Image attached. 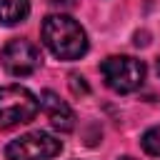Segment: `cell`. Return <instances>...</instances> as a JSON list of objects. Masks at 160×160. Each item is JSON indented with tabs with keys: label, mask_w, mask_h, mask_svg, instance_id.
<instances>
[{
	"label": "cell",
	"mask_w": 160,
	"mask_h": 160,
	"mask_svg": "<svg viewBox=\"0 0 160 160\" xmlns=\"http://www.w3.org/2000/svg\"><path fill=\"white\" fill-rule=\"evenodd\" d=\"M40 35L45 48L60 60H78L80 55L88 52V35L80 28V22L72 20L70 15H62V12L48 15L42 20Z\"/></svg>",
	"instance_id": "1"
},
{
	"label": "cell",
	"mask_w": 160,
	"mask_h": 160,
	"mask_svg": "<svg viewBox=\"0 0 160 160\" xmlns=\"http://www.w3.org/2000/svg\"><path fill=\"white\" fill-rule=\"evenodd\" d=\"M40 110V100L22 85L0 88V128H15L30 122Z\"/></svg>",
	"instance_id": "2"
},
{
	"label": "cell",
	"mask_w": 160,
	"mask_h": 160,
	"mask_svg": "<svg viewBox=\"0 0 160 160\" xmlns=\"http://www.w3.org/2000/svg\"><path fill=\"white\" fill-rule=\"evenodd\" d=\"M100 72L110 90L115 92H132L145 80V62L130 55H110L102 60Z\"/></svg>",
	"instance_id": "3"
},
{
	"label": "cell",
	"mask_w": 160,
	"mask_h": 160,
	"mask_svg": "<svg viewBox=\"0 0 160 160\" xmlns=\"http://www.w3.org/2000/svg\"><path fill=\"white\" fill-rule=\"evenodd\" d=\"M62 150V142L45 130H32L15 138L5 148L8 160H50Z\"/></svg>",
	"instance_id": "4"
},
{
	"label": "cell",
	"mask_w": 160,
	"mask_h": 160,
	"mask_svg": "<svg viewBox=\"0 0 160 160\" xmlns=\"http://www.w3.org/2000/svg\"><path fill=\"white\" fill-rule=\"evenodd\" d=\"M0 62L12 78H25V75H32L40 68L42 58H40V48L35 42H30L25 38H15L2 48Z\"/></svg>",
	"instance_id": "5"
},
{
	"label": "cell",
	"mask_w": 160,
	"mask_h": 160,
	"mask_svg": "<svg viewBox=\"0 0 160 160\" xmlns=\"http://www.w3.org/2000/svg\"><path fill=\"white\" fill-rule=\"evenodd\" d=\"M40 108H42V112L48 115V120H50V125L55 130L70 132L75 128V112H72V108L60 95H55L52 90H45L40 95Z\"/></svg>",
	"instance_id": "6"
},
{
	"label": "cell",
	"mask_w": 160,
	"mask_h": 160,
	"mask_svg": "<svg viewBox=\"0 0 160 160\" xmlns=\"http://www.w3.org/2000/svg\"><path fill=\"white\" fill-rule=\"evenodd\" d=\"M30 0H0V25H18L28 18Z\"/></svg>",
	"instance_id": "7"
},
{
	"label": "cell",
	"mask_w": 160,
	"mask_h": 160,
	"mask_svg": "<svg viewBox=\"0 0 160 160\" xmlns=\"http://www.w3.org/2000/svg\"><path fill=\"white\" fill-rule=\"evenodd\" d=\"M140 145H142V150L148 155H160V125L145 130L142 138H140Z\"/></svg>",
	"instance_id": "8"
},
{
	"label": "cell",
	"mask_w": 160,
	"mask_h": 160,
	"mask_svg": "<svg viewBox=\"0 0 160 160\" xmlns=\"http://www.w3.org/2000/svg\"><path fill=\"white\" fill-rule=\"evenodd\" d=\"M70 90L75 92V95H88L90 90H88V85H85V78L82 75H78V72H72L70 75Z\"/></svg>",
	"instance_id": "9"
},
{
	"label": "cell",
	"mask_w": 160,
	"mask_h": 160,
	"mask_svg": "<svg viewBox=\"0 0 160 160\" xmlns=\"http://www.w3.org/2000/svg\"><path fill=\"white\" fill-rule=\"evenodd\" d=\"M52 8H60V10H70V8H75V2L78 0H48Z\"/></svg>",
	"instance_id": "10"
},
{
	"label": "cell",
	"mask_w": 160,
	"mask_h": 160,
	"mask_svg": "<svg viewBox=\"0 0 160 160\" xmlns=\"http://www.w3.org/2000/svg\"><path fill=\"white\" fill-rule=\"evenodd\" d=\"M120 160H135V158H120Z\"/></svg>",
	"instance_id": "11"
},
{
	"label": "cell",
	"mask_w": 160,
	"mask_h": 160,
	"mask_svg": "<svg viewBox=\"0 0 160 160\" xmlns=\"http://www.w3.org/2000/svg\"><path fill=\"white\" fill-rule=\"evenodd\" d=\"M158 75H160V60H158Z\"/></svg>",
	"instance_id": "12"
}]
</instances>
